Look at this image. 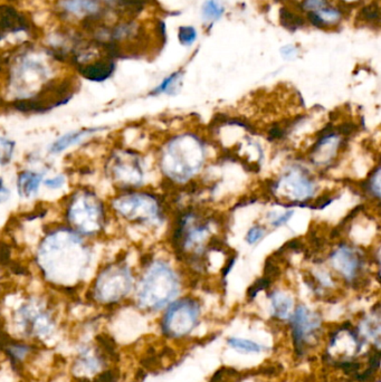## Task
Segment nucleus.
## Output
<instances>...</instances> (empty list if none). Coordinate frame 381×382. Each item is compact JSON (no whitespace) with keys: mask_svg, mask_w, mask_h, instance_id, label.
Segmentation results:
<instances>
[{"mask_svg":"<svg viewBox=\"0 0 381 382\" xmlns=\"http://www.w3.org/2000/svg\"><path fill=\"white\" fill-rule=\"evenodd\" d=\"M37 266L46 282L71 290L79 285L91 267V247L70 227L46 233L37 247Z\"/></svg>","mask_w":381,"mask_h":382,"instance_id":"1","label":"nucleus"},{"mask_svg":"<svg viewBox=\"0 0 381 382\" xmlns=\"http://www.w3.org/2000/svg\"><path fill=\"white\" fill-rule=\"evenodd\" d=\"M221 222L214 215L200 208H186L175 220L171 246L177 257L193 267H204L209 252L221 251V236L217 229Z\"/></svg>","mask_w":381,"mask_h":382,"instance_id":"2","label":"nucleus"},{"mask_svg":"<svg viewBox=\"0 0 381 382\" xmlns=\"http://www.w3.org/2000/svg\"><path fill=\"white\" fill-rule=\"evenodd\" d=\"M206 158V146L203 139L197 134L186 132L167 141L161 151L159 166L169 181L185 185L201 171Z\"/></svg>","mask_w":381,"mask_h":382,"instance_id":"3","label":"nucleus"},{"mask_svg":"<svg viewBox=\"0 0 381 382\" xmlns=\"http://www.w3.org/2000/svg\"><path fill=\"white\" fill-rule=\"evenodd\" d=\"M180 286V279L173 266L164 259H155L147 265L136 285V303L140 309L156 312L173 302Z\"/></svg>","mask_w":381,"mask_h":382,"instance_id":"4","label":"nucleus"},{"mask_svg":"<svg viewBox=\"0 0 381 382\" xmlns=\"http://www.w3.org/2000/svg\"><path fill=\"white\" fill-rule=\"evenodd\" d=\"M69 227L83 237L97 236L104 231L106 212L94 191L79 189L72 194L65 212Z\"/></svg>","mask_w":381,"mask_h":382,"instance_id":"5","label":"nucleus"},{"mask_svg":"<svg viewBox=\"0 0 381 382\" xmlns=\"http://www.w3.org/2000/svg\"><path fill=\"white\" fill-rule=\"evenodd\" d=\"M16 333L29 340H46L56 329L55 313L40 297L28 296L21 301L12 316Z\"/></svg>","mask_w":381,"mask_h":382,"instance_id":"6","label":"nucleus"},{"mask_svg":"<svg viewBox=\"0 0 381 382\" xmlns=\"http://www.w3.org/2000/svg\"><path fill=\"white\" fill-rule=\"evenodd\" d=\"M111 206L120 218L131 224L149 227L164 222V206L157 194L149 191H124L112 199Z\"/></svg>","mask_w":381,"mask_h":382,"instance_id":"7","label":"nucleus"},{"mask_svg":"<svg viewBox=\"0 0 381 382\" xmlns=\"http://www.w3.org/2000/svg\"><path fill=\"white\" fill-rule=\"evenodd\" d=\"M318 190L315 177L302 164H292L271 183V194L283 206H308Z\"/></svg>","mask_w":381,"mask_h":382,"instance_id":"8","label":"nucleus"},{"mask_svg":"<svg viewBox=\"0 0 381 382\" xmlns=\"http://www.w3.org/2000/svg\"><path fill=\"white\" fill-rule=\"evenodd\" d=\"M134 286V272L125 262L110 263L94 279L92 300L102 307H112L130 294Z\"/></svg>","mask_w":381,"mask_h":382,"instance_id":"9","label":"nucleus"},{"mask_svg":"<svg viewBox=\"0 0 381 382\" xmlns=\"http://www.w3.org/2000/svg\"><path fill=\"white\" fill-rule=\"evenodd\" d=\"M106 173L118 188L134 190L139 188L145 180V161L138 152L119 149L108 158Z\"/></svg>","mask_w":381,"mask_h":382,"instance_id":"10","label":"nucleus"},{"mask_svg":"<svg viewBox=\"0 0 381 382\" xmlns=\"http://www.w3.org/2000/svg\"><path fill=\"white\" fill-rule=\"evenodd\" d=\"M354 131V125L343 123L338 127L327 125L320 131L318 138L310 148V162L315 167L329 168L339 158L342 150L347 146V141Z\"/></svg>","mask_w":381,"mask_h":382,"instance_id":"11","label":"nucleus"},{"mask_svg":"<svg viewBox=\"0 0 381 382\" xmlns=\"http://www.w3.org/2000/svg\"><path fill=\"white\" fill-rule=\"evenodd\" d=\"M199 316V303L193 297L173 301L162 318V332L169 338L186 337L196 328Z\"/></svg>","mask_w":381,"mask_h":382,"instance_id":"12","label":"nucleus"},{"mask_svg":"<svg viewBox=\"0 0 381 382\" xmlns=\"http://www.w3.org/2000/svg\"><path fill=\"white\" fill-rule=\"evenodd\" d=\"M329 264L343 281L358 284L367 272L368 262L362 249L349 243H340L329 254Z\"/></svg>","mask_w":381,"mask_h":382,"instance_id":"13","label":"nucleus"},{"mask_svg":"<svg viewBox=\"0 0 381 382\" xmlns=\"http://www.w3.org/2000/svg\"><path fill=\"white\" fill-rule=\"evenodd\" d=\"M322 324V318L306 305H299L291 314V328L294 346L299 355H302L304 346L310 342Z\"/></svg>","mask_w":381,"mask_h":382,"instance_id":"14","label":"nucleus"},{"mask_svg":"<svg viewBox=\"0 0 381 382\" xmlns=\"http://www.w3.org/2000/svg\"><path fill=\"white\" fill-rule=\"evenodd\" d=\"M103 130V127H84V129H79V130L70 131V132H67L58 139L55 140L54 142L49 146V153L51 155H60L67 149L77 146L86 138L91 137V136Z\"/></svg>","mask_w":381,"mask_h":382,"instance_id":"15","label":"nucleus"},{"mask_svg":"<svg viewBox=\"0 0 381 382\" xmlns=\"http://www.w3.org/2000/svg\"><path fill=\"white\" fill-rule=\"evenodd\" d=\"M44 181V173L35 170H25L19 173L16 187L19 196L24 199L35 197Z\"/></svg>","mask_w":381,"mask_h":382,"instance_id":"16","label":"nucleus"},{"mask_svg":"<svg viewBox=\"0 0 381 382\" xmlns=\"http://www.w3.org/2000/svg\"><path fill=\"white\" fill-rule=\"evenodd\" d=\"M3 349L10 362L15 366L23 364L33 353L34 346L24 340L10 339L3 343Z\"/></svg>","mask_w":381,"mask_h":382,"instance_id":"17","label":"nucleus"},{"mask_svg":"<svg viewBox=\"0 0 381 382\" xmlns=\"http://www.w3.org/2000/svg\"><path fill=\"white\" fill-rule=\"evenodd\" d=\"M269 298L271 300L273 316L280 320H288L293 309L292 297L284 292L273 291L269 295Z\"/></svg>","mask_w":381,"mask_h":382,"instance_id":"18","label":"nucleus"},{"mask_svg":"<svg viewBox=\"0 0 381 382\" xmlns=\"http://www.w3.org/2000/svg\"><path fill=\"white\" fill-rule=\"evenodd\" d=\"M114 71V64L109 61H97L92 64H85L81 68V73L90 81L102 82L109 79Z\"/></svg>","mask_w":381,"mask_h":382,"instance_id":"19","label":"nucleus"},{"mask_svg":"<svg viewBox=\"0 0 381 382\" xmlns=\"http://www.w3.org/2000/svg\"><path fill=\"white\" fill-rule=\"evenodd\" d=\"M64 10L77 17L93 16L100 10L97 0H64L62 1Z\"/></svg>","mask_w":381,"mask_h":382,"instance_id":"20","label":"nucleus"},{"mask_svg":"<svg viewBox=\"0 0 381 382\" xmlns=\"http://www.w3.org/2000/svg\"><path fill=\"white\" fill-rule=\"evenodd\" d=\"M227 342L233 349L242 353H260V352L267 351V346L260 344V343L253 342L251 340L236 339L230 338L227 340Z\"/></svg>","mask_w":381,"mask_h":382,"instance_id":"21","label":"nucleus"},{"mask_svg":"<svg viewBox=\"0 0 381 382\" xmlns=\"http://www.w3.org/2000/svg\"><path fill=\"white\" fill-rule=\"evenodd\" d=\"M363 189L366 194H369L372 198L378 201L380 198V167L376 166L375 170H372L370 176L363 182Z\"/></svg>","mask_w":381,"mask_h":382,"instance_id":"22","label":"nucleus"},{"mask_svg":"<svg viewBox=\"0 0 381 382\" xmlns=\"http://www.w3.org/2000/svg\"><path fill=\"white\" fill-rule=\"evenodd\" d=\"M16 143L14 140L0 137V166L5 167L12 162L15 153Z\"/></svg>","mask_w":381,"mask_h":382,"instance_id":"23","label":"nucleus"},{"mask_svg":"<svg viewBox=\"0 0 381 382\" xmlns=\"http://www.w3.org/2000/svg\"><path fill=\"white\" fill-rule=\"evenodd\" d=\"M281 21L283 26L291 31H294L304 24V21L301 17L294 15L293 12H288L286 8L281 10Z\"/></svg>","mask_w":381,"mask_h":382,"instance_id":"24","label":"nucleus"},{"mask_svg":"<svg viewBox=\"0 0 381 382\" xmlns=\"http://www.w3.org/2000/svg\"><path fill=\"white\" fill-rule=\"evenodd\" d=\"M272 277L267 275H264L262 279H258L251 288H248L247 296L249 297V300H253L258 296L260 292L267 290L272 284Z\"/></svg>","mask_w":381,"mask_h":382,"instance_id":"25","label":"nucleus"},{"mask_svg":"<svg viewBox=\"0 0 381 382\" xmlns=\"http://www.w3.org/2000/svg\"><path fill=\"white\" fill-rule=\"evenodd\" d=\"M265 233H267V231H265V228L263 226H258V225L253 226L248 229L247 233H246V242L249 245L258 244L260 240H263Z\"/></svg>","mask_w":381,"mask_h":382,"instance_id":"26","label":"nucleus"},{"mask_svg":"<svg viewBox=\"0 0 381 382\" xmlns=\"http://www.w3.org/2000/svg\"><path fill=\"white\" fill-rule=\"evenodd\" d=\"M204 16L207 19H217L221 17L223 14V8H221L215 0H209L204 6Z\"/></svg>","mask_w":381,"mask_h":382,"instance_id":"27","label":"nucleus"},{"mask_svg":"<svg viewBox=\"0 0 381 382\" xmlns=\"http://www.w3.org/2000/svg\"><path fill=\"white\" fill-rule=\"evenodd\" d=\"M294 215V210H286L284 214H278V212H272L269 215V222L272 225V227L278 228L284 226L286 222L292 218Z\"/></svg>","mask_w":381,"mask_h":382,"instance_id":"28","label":"nucleus"},{"mask_svg":"<svg viewBox=\"0 0 381 382\" xmlns=\"http://www.w3.org/2000/svg\"><path fill=\"white\" fill-rule=\"evenodd\" d=\"M197 33L193 27L179 28V40L184 45H190L196 40Z\"/></svg>","mask_w":381,"mask_h":382,"instance_id":"29","label":"nucleus"},{"mask_svg":"<svg viewBox=\"0 0 381 382\" xmlns=\"http://www.w3.org/2000/svg\"><path fill=\"white\" fill-rule=\"evenodd\" d=\"M179 73L173 74L170 75L168 79H164V82L161 83L155 91L152 92V94H161V93H169L171 88H173L175 83L178 81Z\"/></svg>","mask_w":381,"mask_h":382,"instance_id":"30","label":"nucleus"},{"mask_svg":"<svg viewBox=\"0 0 381 382\" xmlns=\"http://www.w3.org/2000/svg\"><path fill=\"white\" fill-rule=\"evenodd\" d=\"M65 176L64 175H58V176L52 177V178H46L42 181V185L45 186L46 188L51 189V190H58L65 185Z\"/></svg>","mask_w":381,"mask_h":382,"instance_id":"31","label":"nucleus"},{"mask_svg":"<svg viewBox=\"0 0 381 382\" xmlns=\"http://www.w3.org/2000/svg\"><path fill=\"white\" fill-rule=\"evenodd\" d=\"M361 15L365 21H373L379 19V8L376 5H370L361 10Z\"/></svg>","mask_w":381,"mask_h":382,"instance_id":"32","label":"nucleus"},{"mask_svg":"<svg viewBox=\"0 0 381 382\" xmlns=\"http://www.w3.org/2000/svg\"><path fill=\"white\" fill-rule=\"evenodd\" d=\"M10 197V190L7 188L3 178L0 177V203H6Z\"/></svg>","mask_w":381,"mask_h":382,"instance_id":"33","label":"nucleus"},{"mask_svg":"<svg viewBox=\"0 0 381 382\" xmlns=\"http://www.w3.org/2000/svg\"><path fill=\"white\" fill-rule=\"evenodd\" d=\"M309 19L311 21L312 24L317 26V27H323L324 21L318 14H315V12H309Z\"/></svg>","mask_w":381,"mask_h":382,"instance_id":"34","label":"nucleus"},{"mask_svg":"<svg viewBox=\"0 0 381 382\" xmlns=\"http://www.w3.org/2000/svg\"><path fill=\"white\" fill-rule=\"evenodd\" d=\"M369 364L372 370L379 369V366H380V353H379V351L376 352L375 355L370 357Z\"/></svg>","mask_w":381,"mask_h":382,"instance_id":"35","label":"nucleus"},{"mask_svg":"<svg viewBox=\"0 0 381 382\" xmlns=\"http://www.w3.org/2000/svg\"><path fill=\"white\" fill-rule=\"evenodd\" d=\"M282 55L285 58H292L297 55V49L292 47V46H286L284 49H282Z\"/></svg>","mask_w":381,"mask_h":382,"instance_id":"36","label":"nucleus"}]
</instances>
